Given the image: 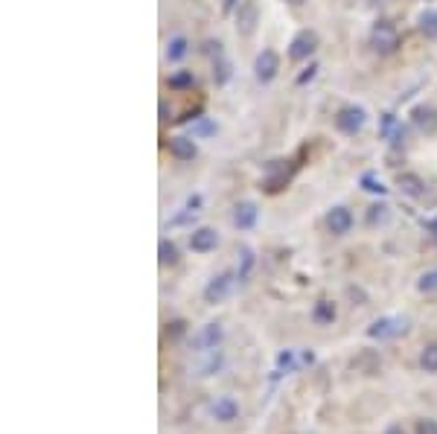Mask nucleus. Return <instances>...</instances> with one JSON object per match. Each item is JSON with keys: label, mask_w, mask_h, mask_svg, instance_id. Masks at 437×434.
<instances>
[{"label": "nucleus", "mask_w": 437, "mask_h": 434, "mask_svg": "<svg viewBox=\"0 0 437 434\" xmlns=\"http://www.w3.org/2000/svg\"><path fill=\"white\" fill-rule=\"evenodd\" d=\"M385 434H405V428H403L400 423H391V426L385 428Z\"/></svg>", "instance_id": "nucleus-31"}, {"label": "nucleus", "mask_w": 437, "mask_h": 434, "mask_svg": "<svg viewBox=\"0 0 437 434\" xmlns=\"http://www.w3.org/2000/svg\"><path fill=\"white\" fill-rule=\"evenodd\" d=\"M169 152L178 157V161H193V157H195V143L190 140V137H172Z\"/></svg>", "instance_id": "nucleus-18"}, {"label": "nucleus", "mask_w": 437, "mask_h": 434, "mask_svg": "<svg viewBox=\"0 0 437 434\" xmlns=\"http://www.w3.org/2000/svg\"><path fill=\"white\" fill-rule=\"evenodd\" d=\"M277 364H280V370H294L297 367V359H294V350H283L280 356H277Z\"/></svg>", "instance_id": "nucleus-28"}, {"label": "nucleus", "mask_w": 437, "mask_h": 434, "mask_svg": "<svg viewBox=\"0 0 437 434\" xmlns=\"http://www.w3.org/2000/svg\"><path fill=\"white\" fill-rule=\"evenodd\" d=\"M190 53V44H187V38L184 35H175L169 38V44H167V58L169 62H181V58Z\"/></svg>", "instance_id": "nucleus-21"}, {"label": "nucleus", "mask_w": 437, "mask_h": 434, "mask_svg": "<svg viewBox=\"0 0 437 434\" xmlns=\"http://www.w3.org/2000/svg\"><path fill=\"white\" fill-rule=\"evenodd\" d=\"M318 50V35L312 29H304V32H297L292 38V44H289V58L292 62H306V58Z\"/></svg>", "instance_id": "nucleus-7"}, {"label": "nucleus", "mask_w": 437, "mask_h": 434, "mask_svg": "<svg viewBox=\"0 0 437 434\" xmlns=\"http://www.w3.org/2000/svg\"><path fill=\"white\" fill-rule=\"evenodd\" d=\"M417 289L420 291H437V271H426L420 280H417Z\"/></svg>", "instance_id": "nucleus-27"}, {"label": "nucleus", "mask_w": 437, "mask_h": 434, "mask_svg": "<svg viewBox=\"0 0 437 434\" xmlns=\"http://www.w3.org/2000/svg\"><path fill=\"white\" fill-rule=\"evenodd\" d=\"M256 219H260V207H256L254 202H240L233 207V228L251 230L256 225Z\"/></svg>", "instance_id": "nucleus-11"}, {"label": "nucleus", "mask_w": 437, "mask_h": 434, "mask_svg": "<svg viewBox=\"0 0 437 434\" xmlns=\"http://www.w3.org/2000/svg\"><path fill=\"white\" fill-rule=\"evenodd\" d=\"M411 117H414V126L420 129V131H426V134L437 131V111L431 105H417Z\"/></svg>", "instance_id": "nucleus-14"}, {"label": "nucleus", "mask_w": 437, "mask_h": 434, "mask_svg": "<svg viewBox=\"0 0 437 434\" xmlns=\"http://www.w3.org/2000/svg\"><path fill=\"white\" fill-rule=\"evenodd\" d=\"M198 359L195 362V376H213V373H218L222 370V364H225V356H222V350H210V353H198Z\"/></svg>", "instance_id": "nucleus-13"}, {"label": "nucleus", "mask_w": 437, "mask_h": 434, "mask_svg": "<svg viewBox=\"0 0 437 434\" xmlns=\"http://www.w3.org/2000/svg\"><path fill=\"white\" fill-rule=\"evenodd\" d=\"M240 280L236 274H230V271H225V274H216V277L204 286V301L207 303H222L228 294L233 291V283Z\"/></svg>", "instance_id": "nucleus-5"}, {"label": "nucleus", "mask_w": 437, "mask_h": 434, "mask_svg": "<svg viewBox=\"0 0 437 434\" xmlns=\"http://www.w3.org/2000/svg\"><path fill=\"white\" fill-rule=\"evenodd\" d=\"M388 222V204H370L367 207V225H385Z\"/></svg>", "instance_id": "nucleus-24"}, {"label": "nucleus", "mask_w": 437, "mask_h": 434, "mask_svg": "<svg viewBox=\"0 0 437 434\" xmlns=\"http://www.w3.org/2000/svg\"><path fill=\"white\" fill-rule=\"evenodd\" d=\"M277 70H280V58H277L274 50H263L260 55H256V62H254V76L260 79L263 85L271 82V79L277 76Z\"/></svg>", "instance_id": "nucleus-9"}, {"label": "nucleus", "mask_w": 437, "mask_h": 434, "mask_svg": "<svg viewBox=\"0 0 437 434\" xmlns=\"http://www.w3.org/2000/svg\"><path fill=\"white\" fill-rule=\"evenodd\" d=\"M216 245H218V233L213 228H198L190 233V248L195 254H210L216 251Z\"/></svg>", "instance_id": "nucleus-12"}, {"label": "nucleus", "mask_w": 437, "mask_h": 434, "mask_svg": "<svg viewBox=\"0 0 437 434\" xmlns=\"http://www.w3.org/2000/svg\"><path fill=\"white\" fill-rule=\"evenodd\" d=\"M327 228H330V233H335V236H347V233L353 230V213H350L347 207H332V210L327 213Z\"/></svg>", "instance_id": "nucleus-10"}, {"label": "nucleus", "mask_w": 437, "mask_h": 434, "mask_svg": "<svg viewBox=\"0 0 437 434\" xmlns=\"http://www.w3.org/2000/svg\"><path fill=\"white\" fill-rule=\"evenodd\" d=\"M190 82V73H178L175 79H172V85H187Z\"/></svg>", "instance_id": "nucleus-32"}, {"label": "nucleus", "mask_w": 437, "mask_h": 434, "mask_svg": "<svg viewBox=\"0 0 437 434\" xmlns=\"http://www.w3.org/2000/svg\"><path fill=\"white\" fill-rule=\"evenodd\" d=\"M335 318H339V309H335L332 301H318V303H315V309H312V321H315L318 327H332Z\"/></svg>", "instance_id": "nucleus-15"}, {"label": "nucleus", "mask_w": 437, "mask_h": 434, "mask_svg": "<svg viewBox=\"0 0 437 434\" xmlns=\"http://www.w3.org/2000/svg\"><path fill=\"white\" fill-rule=\"evenodd\" d=\"M382 134L391 140V146H403V140H405V129H403V123L396 120L393 114L382 117Z\"/></svg>", "instance_id": "nucleus-16"}, {"label": "nucleus", "mask_w": 437, "mask_h": 434, "mask_svg": "<svg viewBox=\"0 0 437 434\" xmlns=\"http://www.w3.org/2000/svg\"><path fill=\"white\" fill-rule=\"evenodd\" d=\"M260 24V9H256V0H242L240 9H236V32L251 35Z\"/></svg>", "instance_id": "nucleus-8"}, {"label": "nucleus", "mask_w": 437, "mask_h": 434, "mask_svg": "<svg viewBox=\"0 0 437 434\" xmlns=\"http://www.w3.org/2000/svg\"><path fill=\"white\" fill-rule=\"evenodd\" d=\"M236 256H240V263H236V277H240V280H248L251 271H254V263H256V260H254V251L242 245Z\"/></svg>", "instance_id": "nucleus-20"}, {"label": "nucleus", "mask_w": 437, "mask_h": 434, "mask_svg": "<svg viewBox=\"0 0 437 434\" xmlns=\"http://www.w3.org/2000/svg\"><path fill=\"white\" fill-rule=\"evenodd\" d=\"M367 123V111L362 105H344L339 114H335V126H339L344 134H359Z\"/></svg>", "instance_id": "nucleus-4"}, {"label": "nucleus", "mask_w": 437, "mask_h": 434, "mask_svg": "<svg viewBox=\"0 0 437 434\" xmlns=\"http://www.w3.org/2000/svg\"><path fill=\"white\" fill-rule=\"evenodd\" d=\"M370 44H373L376 53L391 55L396 47H400V32H396V27L391 21H379L370 32Z\"/></svg>", "instance_id": "nucleus-1"}, {"label": "nucleus", "mask_w": 437, "mask_h": 434, "mask_svg": "<svg viewBox=\"0 0 437 434\" xmlns=\"http://www.w3.org/2000/svg\"><path fill=\"white\" fill-rule=\"evenodd\" d=\"M286 4H292V6H304L306 0H286Z\"/></svg>", "instance_id": "nucleus-34"}, {"label": "nucleus", "mask_w": 437, "mask_h": 434, "mask_svg": "<svg viewBox=\"0 0 437 434\" xmlns=\"http://www.w3.org/2000/svg\"><path fill=\"white\" fill-rule=\"evenodd\" d=\"M315 73H318V65H312L306 73H301V76H297V85H306V82H312V79H315Z\"/></svg>", "instance_id": "nucleus-30"}, {"label": "nucleus", "mask_w": 437, "mask_h": 434, "mask_svg": "<svg viewBox=\"0 0 437 434\" xmlns=\"http://www.w3.org/2000/svg\"><path fill=\"white\" fill-rule=\"evenodd\" d=\"M414 434H437V420H431V417L417 420V426H414Z\"/></svg>", "instance_id": "nucleus-29"}, {"label": "nucleus", "mask_w": 437, "mask_h": 434, "mask_svg": "<svg viewBox=\"0 0 437 434\" xmlns=\"http://www.w3.org/2000/svg\"><path fill=\"white\" fill-rule=\"evenodd\" d=\"M222 338H225V329H222V324H218V321H210V324H204L202 329H198V332L193 335V350H195V353H210V350H218Z\"/></svg>", "instance_id": "nucleus-2"}, {"label": "nucleus", "mask_w": 437, "mask_h": 434, "mask_svg": "<svg viewBox=\"0 0 437 434\" xmlns=\"http://www.w3.org/2000/svg\"><path fill=\"white\" fill-rule=\"evenodd\" d=\"M207 411H210V417L216 423H233V420H240V402H236L230 393H222V397H213L207 402Z\"/></svg>", "instance_id": "nucleus-3"}, {"label": "nucleus", "mask_w": 437, "mask_h": 434, "mask_svg": "<svg viewBox=\"0 0 437 434\" xmlns=\"http://www.w3.org/2000/svg\"><path fill=\"white\" fill-rule=\"evenodd\" d=\"M233 6H236V0H222V9H225V12H230Z\"/></svg>", "instance_id": "nucleus-33"}, {"label": "nucleus", "mask_w": 437, "mask_h": 434, "mask_svg": "<svg viewBox=\"0 0 437 434\" xmlns=\"http://www.w3.org/2000/svg\"><path fill=\"white\" fill-rule=\"evenodd\" d=\"M396 184H400V190H403L405 195H411V199H420V195L426 192L423 178H420V175H414V172H403L400 178H396Z\"/></svg>", "instance_id": "nucleus-17"}, {"label": "nucleus", "mask_w": 437, "mask_h": 434, "mask_svg": "<svg viewBox=\"0 0 437 434\" xmlns=\"http://www.w3.org/2000/svg\"><path fill=\"white\" fill-rule=\"evenodd\" d=\"M362 187L367 190V192H373V195H385V184H382V178H376V175L373 172H365L362 175Z\"/></svg>", "instance_id": "nucleus-26"}, {"label": "nucleus", "mask_w": 437, "mask_h": 434, "mask_svg": "<svg viewBox=\"0 0 437 434\" xmlns=\"http://www.w3.org/2000/svg\"><path fill=\"white\" fill-rule=\"evenodd\" d=\"M420 367L426 373H437V344H426L420 353Z\"/></svg>", "instance_id": "nucleus-22"}, {"label": "nucleus", "mask_w": 437, "mask_h": 434, "mask_svg": "<svg viewBox=\"0 0 437 434\" xmlns=\"http://www.w3.org/2000/svg\"><path fill=\"white\" fill-rule=\"evenodd\" d=\"M417 27H420V32L429 38V41H434V38H437V9L420 12V18H417Z\"/></svg>", "instance_id": "nucleus-19"}, {"label": "nucleus", "mask_w": 437, "mask_h": 434, "mask_svg": "<svg viewBox=\"0 0 437 434\" xmlns=\"http://www.w3.org/2000/svg\"><path fill=\"white\" fill-rule=\"evenodd\" d=\"M405 318H379L367 327V335L373 341H388V338H396V335L405 332Z\"/></svg>", "instance_id": "nucleus-6"}, {"label": "nucleus", "mask_w": 437, "mask_h": 434, "mask_svg": "<svg viewBox=\"0 0 437 434\" xmlns=\"http://www.w3.org/2000/svg\"><path fill=\"white\" fill-rule=\"evenodd\" d=\"M157 254H161V265H175L178 263V248L169 239H161V245H157Z\"/></svg>", "instance_id": "nucleus-23"}, {"label": "nucleus", "mask_w": 437, "mask_h": 434, "mask_svg": "<svg viewBox=\"0 0 437 434\" xmlns=\"http://www.w3.org/2000/svg\"><path fill=\"white\" fill-rule=\"evenodd\" d=\"M190 131H193V137H210V134H216V123L207 120V117H198V120L190 126Z\"/></svg>", "instance_id": "nucleus-25"}]
</instances>
